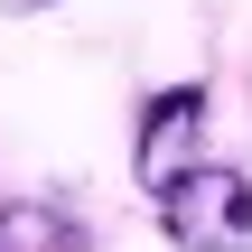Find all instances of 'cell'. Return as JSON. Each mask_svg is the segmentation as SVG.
Segmentation results:
<instances>
[{"mask_svg": "<svg viewBox=\"0 0 252 252\" xmlns=\"http://www.w3.org/2000/svg\"><path fill=\"white\" fill-rule=\"evenodd\" d=\"M9 9H56V0H9Z\"/></svg>", "mask_w": 252, "mask_h": 252, "instance_id": "cell-4", "label": "cell"}, {"mask_svg": "<svg viewBox=\"0 0 252 252\" xmlns=\"http://www.w3.org/2000/svg\"><path fill=\"white\" fill-rule=\"evenodd\" d=\"M150 206H159V234L178 252H252V178L243 168L196 159V168H178Z\"/></svg>", "mask_w": 252, "mask_h": 252, "instance_id": "cell-1", "label": "cell"}, {"mask_svg": "<svg viewBox=\"0 0 252 252\" xmlns=\"http://www.w3.org/2000/svg\"><path fill=\"white\" fill-rule=\"evenodd\" d=\"M206 112H215V94L187 75V84H159L150 103H140V131H131V178L159 196L178 168H196V140H206Z\"/></svg>", "mask_w": 252, "mask_h": 252, "instance_id": "cell-2", "label": "cell"}, {"mask_svg": "<svg viewBox=\"0 0 252 252\" xmlns=\"http://www.w3.org/2000/svg\"><path fill=\"white\" fill-rule=\"evenodd\" d=\"M0 252H94V234L56 196H9L0 206Z\"/></svg>", "mask_w": 252, "mask_h": 252, "instance_id": "cell-3", "label": "cell"}]
</instances>
